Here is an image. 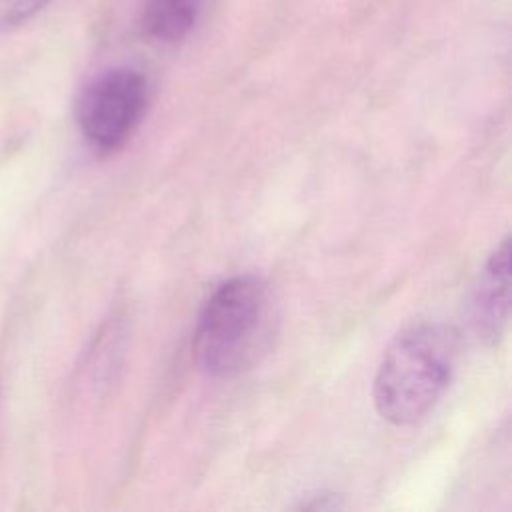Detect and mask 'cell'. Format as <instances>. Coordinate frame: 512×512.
I'll list each match as a JSON object with an SVG mask.
<instances>
[{
    "mask_svg": "<svg viewBox=\"0 0 512 512\" xmlns=\"http://www.w3.org/2000/svg\"><path fill=\"white\" fill-rule=\"evenodd\" d=\"M276 306L258 276H234L204 302L194 330V358L202 372L230 378L252 368L276 336Z\"/></svg>",
    "mask_w": 512,
    "mask_h": 512,
    "instance_id": "1",
    "label": "cell"
},
{
    "mask_svg": "<svg viewBox=\"0 0 512 512\" xmlns=\"http://www.w3.org/2000/svg\"><path fill=\"white\" fill-rule=\"evenodd\" d=\"M458 358V334L442 322L402 330L382 354L374 378V406L394 426L422 420L444 394Z\"/></svg>",
    "mask_w": 512,
    "mask_h": 512,
    "instance_id": "2",
    "label": "cell"
},
{
    "mask_svg": "<svg viewBox=\"0 0 512 512\" xmlns=\"http://www.w3.org/2000/svg\"><path fill=\"white\" fill-rule=\"evenodd\" d=\"M148 104L146 80L132 68H114L92 80L78 102V126L100 152L124 146Z\"/></svg>",
    "mask_w": 512,
    "mask_h": 512,
    "instance_id": "3",
    "label": "cell"
},
{
    "mask_svg": "<svg viewBox=\"0 0 512 512\" xmlns=\"http://www.w3.org/2000/svg\"><path fill=\"white\" fill-rule=\"evenodd\" d=\"M510 292V238L490 254L472 298L470 322L478 336L498 338L508 320Z\"/></svg>",
    "mask_w": 512,
    "mask_h": 512,
    "instance_id": "4",
    "label": "cell"
},
{
    "mask_svg": "<svg viewBox=\"0 0 512 512\" xmlns=\"http://www.w3.org/2000/svg\"><path fill=\"white\" fill-rule=\"evenodd\" d=\"M198 8L200 0H148L144 28L156 40H180L192 28Z\"/></svg>",
    "mask_w": 512,
    "mask_h": 512,
    "instance_id": "5",
    "label": "cell"
},
{
    "mask_svg": "<svg viewBox=\"0 0 512 512\" xmlns=\"http://www.w3.org/2000/svg\"><path fill=\"white\" fill-rule=\"evenodd\" d=\"M48 4L50 0H0V32L26 24Z\"/></svg>",
    "mask_w": 512,
    "mask_h": 512,
    "instance_id": "6",
    "label": "cell"
}]
</instances>
